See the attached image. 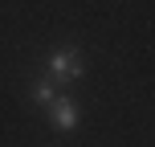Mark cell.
Returning <instances> with one entry per match:
<instances>
[{
	"mask_svg": "<svg viewBox=\"0 0 155 147\" xmlns=\"http://www.w3.org/2000/svg\"><path fill=\"white\" fill-rule=\"evenodd\" d=\"M82 74H86V65H82V53H78L74 45L57 49V53L49 57V78H53L57 86H70V82H78Z\"/></svg>",
	"mask_w": 155,
	"mask_h": 147,
	"instance_id": "obj_1",
	"label": "cell"
},
{
	"mask_svg": "<svg viewBox=\"0 0 155 147\" xmlns=\"http://www.w3.org/2000/svg\"><path fill=\"white\" fill-rule=\"evenodd\" d=\"M45 110H49V123H53L57 131H74L78 127V102L70 98V94H57Z\"/></svg>",
	"mask_w": 155,
	"mask_h": 147,
	"instance_id": "obj_2",
	"label": "cell"
},
{
	"mask_svg": "<svg viewBox=\"0 0 155 147\" xmlns=\"http://www.w3.org/2000/svg\"><path fill=\"white\" fill-rule=\"evenodd\" d=\"M53 98H57V82L53 78H41V82L33 86V102H37V106H49Z\"/></svg>",
	"mask_w": 155,
	"mask_h": 147,
	"instance_id": "obj_3",
	"label": "cell"
}]
</instances>
